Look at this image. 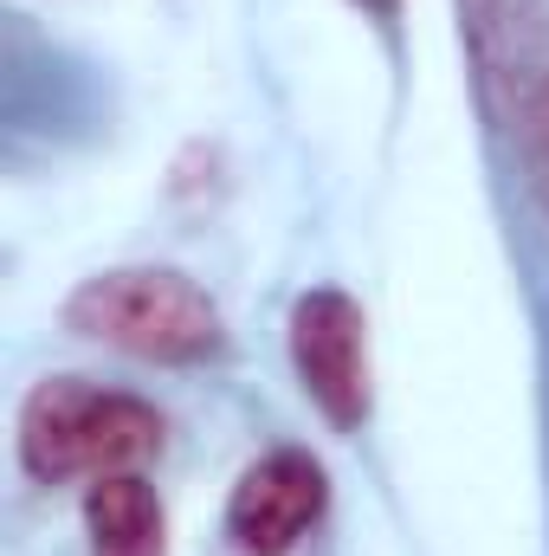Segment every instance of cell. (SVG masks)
Masks as SVG:
<instances>
[{
    "mask_svg": "<svg viewBox=\"0 0 549 556\" xmlns=\"http://www.w3.org/2000/svg\"><path fill=\"white\" fill-rule=\"evenodd\" d=\"M168 420L142 395L98 389L85 376H46L20 402V466L39 485H98L111 472H142L162 453Z\"/></svg>",
    "mask_w": 549,
    "mask_h": 556,
    "instance_id": "cell-1",
    "label": "cell"
},
{
    "mask_svg": "<svg viewBox=\"0 0 549 556\" xmlns=\"http://www.w3.org/2000/svg\"><path fill=\"white\" fill-rule=\"evenodd\" d=\"M65 330H78L85 343L124 350L137 363H162V369L214 363L227 343L220 304L188 273H168V266H124V273L72 285Z\"/></svg>",
    "mask_w": 549,
    "mask_h": 556,
    "instance_id": "cell-2",
    "label": "cell"
},
{
    "mask_svg": "<svg viewBox=\"0 0 549 556\" xmlns=\"http://www.w3.org/2000/svg\"><path fill=\"white\" fill-rule=\"evenodd\" d=\"M284 350L297 369V389L317 402V415L336 433H356L375 408V369H369V317L349 291L317 285L284 317Z\"/></svg>",
    "mask_w": 549,
    "mask_h": 556,
    "instance_id": "cell-3",
    "label": "cell"
},
{
    "mask_svg": "<svg viewBox=\"0 0 549 556\" xmlns=\"http://www.w3.org/2000/svg\"><path fill=\"white\" fill-rule=\"evenodd\" d=\"M330 479L304 446H272L259 453L227 498V544L240 556H291L323 518Z\"/></svg>",
    "mask_w": 549,
    "mask_h": 556,
    "instance_id": "cell-4",
    "label": "cell"
},
{
    "mask_svg": "<svg viewBox=\"0 0 549 556\" xmlns=\"http://www.w3.org/2000/svg\"><path fill=\"white\" fill-rule=\"evenodd\" d=\"M459 39L472 52L491 117H524L549 85V7L544 0H459Z\"/></svg>",
    "mask_w": 549,
    "mask_h": 556,
    "instance_id": "cell-5",
    "label": "cell"
},
{
    "mask_svg": "<svg viewBox=\"0 0 549 556\" xmlns=\"http://www.w3.org/2000/svg\"><path fill=\"white\" fill-rule=\"evenodd\" d=\"M85 538L91 556H168V518L142 472H111L85 485Z\"/></svg>",
    "mask_w": 549,
    "mask_h": 556,
    "instance_id": "cell-6",
    "label": "cell"
},
{
    "mask_svg": "<svg viewBox=\"0 0 549 556\" xmlns=\"http://www.w3.org/2000/svg\"><path fill=\"white\" fill-rule=\"evenodd\" d=\"M524 130V155H531V181H537V201L549 207V85L531 98V111L518 117Z\"/></svg>",
    "mask_w": 549,
    "mask_h": 556,
    "instance_id": "cell-7",
    "label": "cell"
},
{
    "mask_svg": "<svg viewBox=\"0 0 549 556\" xmlns=\"http://www.w3.org/2000/svg\"><path fill=\"white\" fill-rule=\"evenodd\" d=\"M349 7H356L362 20H375L382 33H395V26H401V7H408V0H349Z\"/></svg>",
    "mask_w": 549,
    "mask_h": 556,
    "instance_id": "cell-8",
    "label": "cell"
}]
</instances>
